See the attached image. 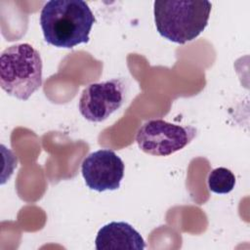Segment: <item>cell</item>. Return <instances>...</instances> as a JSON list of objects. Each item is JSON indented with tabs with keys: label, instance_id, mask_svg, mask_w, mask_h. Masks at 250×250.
I'll list each match as a JSON object with an SVG mask.
<instances>
[{
	"label": "cell",
	"instance_id": "ba28073f",
	"mask_svg": "<svg viewBox=\"0 0 250 250\" xmlns=\"http://www.w3.org/2000/svg\"><path fill=\"white\" fill-rule=\"evenodd\" d=\"M207 182L211 191L218 194H226L233 189L235 177L230 170L225 167H219L210 172Z\"/></svg>",
	"mask_w": 250,
	"mask_h": 250
},
{
	"label": "cell",
	"instance_id": "277c9868",
	"mask_svg": "<svg viewBox=\"0 0 250 250\" xmlns=\"http://www.w3.org/2000/svg\"><path fill=\"white\" fill-rule=\"evenodd\" d=\"M192 126H181L163 119H150L139 129L136 142L141 150L156 156H167L184 148L196 136Z\"/></svg>",
	"mask_w": 250,
	"mask_h": 250
},
{
	"label": "cell",
	"instance_id": "7a4b0ae2",
	"mask_svg": "<svg viewBox=\"0 0 250 250\" xmlns=\"http://www.w3.org/2000/svg\"><path fill=\"white\" fill-rule=\"evenodd\" d=\"M154 22L158 33L169 41L185 44L207 26L212 4L206 0L155 1Z\"/></svg>",
	"mask_w": 250,
	"mask_h": 250
},
{
	"label": "cell",
	"instance_id": "6da1fadb",
	"mask_svg": "<svg viewBox=\"0 0 250 250\" xmlns=\"http://www.w3.org/2000/svg\"><path fill=\"white\" fill-rule=\"evenodd\" d=\"M95 17L83 0H50L40 13L45 41L58 48H72L89 41Z\"/></svg>",
	"mask_w": 250,
	"mask_h": 250
},
{
	"label": "cell",
	"instance_id": "3957f363",
	"mask_svg": "<svg viewBox=\"0 0 250 250\" xmlns=\"http://www.w3.org/2000/svg\"><path fill=\"white\" fill-rule=\"evenodd\" d=\"M42 60L30 44L6 48L0 56V85L10 96L26 101L42 85Z\"/></svg>",
	"mask_w": 250,
	"mask_h": 250
},
{
	"label": "cell",
	"instance_id": "8992f818",
	"mask_svg": "<svg viewBox=\"0 0 250 250\" xmlns=\"http://www.w3.org/2000/svg\"><path fill=\"white\" fill-rule=\"evenodd\" d=\"M84 181L90 189L102 192L120 187L124 163L111 149L103 148L86 156L81 165Z\"/></svg>",
	"mask_w": 250,
	"mask_h": 250
},
{
	"label": "cell",
	"instance_id": "52a82bcc",
	"mask_svg": "<svg viewBox=\"0 0 250 250\" xmlns=\"http://www.w3.org/2000/svg\"><path fill=\"white\" fill-rule=\"evenodd\" d=\"M97 250H143L146 247L142 235L128 223L111 222L98 231Z\"/></svg>",
	"mask_w": 250,
	"mask_h": 250
},
{
	"label": "cell",
	"instance_id": "5b68a950",
	"mask_svg": "<svg viewBox=\"0 0 250 250\" xmlns=\"http://www.w3.org/2000/svg\"><path fill=\"white\" fill-rule=\"evenodd\" d=\"M125 93L126 85L119 78L92 83L82 91L78 104L79 111L88 121L102 122L121 107Z\"/></svg>",
	"mask_w": 250,
	"mask_h": 250
}]
</instances>
